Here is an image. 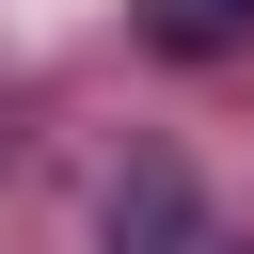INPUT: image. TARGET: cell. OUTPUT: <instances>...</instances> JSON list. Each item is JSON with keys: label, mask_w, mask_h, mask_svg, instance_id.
Listing matches in <instances>:
<instances>
[{"label": "cell", "mask_w": 254, "mask_h": 254, "mask_svg": "<svg viewBox=\"0 0 254 254\" xmlns=\"http://www.w3.org/2000/svg\"><path fill=\"white\" fill-rule=\"evenodd\" d=\"M254 32V0H143V48L159 64H206V48H238Z\"/></svg>", "instance_id": "1"}]
</instances>
